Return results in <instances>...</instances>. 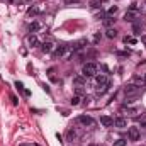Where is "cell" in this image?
Returning <instances> with one entry per match:
<instances>
[{
  "mask_svg": "<svg viewBox=\"0 0 146 146\" xmlns=\"http://www.w3.org/2000/svg\"><path fill=\"white\" fill-rule=\"evenodd\" d=\"M97 75V65L95 63H85L82 66V76L83 78H92Z\"/></svg>",
  "mask_w": 146,
  "mask_h": 146,
  "instance_id": "cell-1",
  "label": "cell"
},
{
  "mask_svg": "<svg viewBox=\"0 0 146 146\" xmlns=\"http://www.w3.org/2000/svg\"><path fill=\"white\" fill-rule=\"evenodd\" d=\"M66 51H68V46L66 44H60V46H56L54 49H53V58L54 60H58V58H61V56H65L66 54Z\"/></svg>",
  "mask_w": 146,
  "mask_h": 146,
  "instance_id": "cell-2",
  "label": "cell"
},
{
  "mask_svg": "<svg viewBox=\"0 0 146 146\" xmlns=\"http://www.w3.org/2000/svg\"><path fill=\"white\" fill-rule=\"evenodd\" d=\"M76 122H80V124H82V126H85V127H87V126H88V127L95 126V121H94L90 115H80V117L76 119Z\"/></svg>",
  "mask_w": 146,
  "mask_h": 146,
  "instance_id": "cell-3",
  "label": "cell"
},
{
  "mask_svg": "<svg viewBox=\"0 0 146 146\" xmlns=\"http://www.w3.org/2000/svg\"><path fill=\"white\" fill-rule=\"evenodd\" d=\"M139 90H141V87L136 85V83H131V85H126V87H124V94H126V95H134V94H138Z\"/></svg>",
  "mask_w": 146,
  "mask_h": 146,
  "instance_id": "cell-4",
  "label": "cell"
},
{
  "mask_svg": "<svg viewBox=\"0 0 146 146\" xmlns=\"http://www.w3.org/2000/svg\"><path fill=\"white\" fill-rule=\"evenodd\" d=\"M127 139L129 141H138L139 139V129L138 127H129L127 129Z\"/></svg>",
  "mask_w": 146,
  "mask_h": 146,
  "instance_id": "cell-5",
  "label": "cell"
},
{
  "mask_svg": "<svg viewBox=\"0 0 146 146\" xmlns=\"http://www.w3.org/2000/svg\"><path fill=\"white\" fill-rule=\"evenodd\" d=\"M138 15H139L138 10H131V9H129V10L124 14V21H126V22H127V21H129V22H134V21L138 19Z\"/></svg>",
  "mask_w": 146,
  "mask_h": 146,
  "instance_id": "cell-6",
  "label": "cell"
},
{
  "mask_svg": "<svg viewBox=\"0 0 146 146\" xmlns=\"http://www.w3.org/2000/svg\"><path fill=\"white\" fill-rule=\"evenodd\" d=\"M95 82H97V85H99V87H106V85H109V76H107V75H104V73L95 75Z\"/></svg>",
  "mask_w": 146,
  "mask_h": 146,
  "instance_id": "cell-7",
  "label": "cell"
},
{
  "mask_svg": "<svg viewBox=\"0 0 146 146\" xmlns=\"http://www.w3.org/2000/svg\"><path fill=\"white\" fill-rule=\"evenodd\" d=\"M39 48H41V51H42V53H46V54H48V53H53L54 44H53L51 41H44V42H41V46H39Z\"/></svg>",
  "mask_w": 146,
  "mask_h": 146,
  "instance_id": "cell-8",
  "label": "cell"
},
{
  "mask_svg": "<svg viewBox=\"0 0 146 146\" xmlns=\"http://www.w3.org/2000/svg\"><path fill=\"white\" fill-rule=\"evenodd\" d=\"M27 46H29V48H37V46H41V42H39V39H37L36 34H29V36H27Z\"/></svg>",
  "mask_w": 146,
  "mask_h": 146,
  "instance_id": "cell-9",
  "label": "cell"
},
{
  "mask_svg": "<svg viewBox=\"0 0 146 146\" xmlns=\"http://www.w3.org/2000/svg\"><path fill=\"white\" fill-rule=\"evenodd\" d=\"M100 124H102L104 127H112V126H114V119H112L110 115H102V117H100Z\"/></svg>",
  "mask_w": 146,
  "mask_h": 146,
  "instance_id": "cell-10",
  "label": "cell"
},
{
  "mask_svg": "<svg viewBox=\"0 0 146 146\" xmlns=\"http://www.w3.org/2000/svg\"><path fill=\"white\" fill-rule=\"evenodd\" d=\"M114 126L124 129V127H127V119H124V117H117V119H114Z\"/></svg>",
  "mask_w": 146,
  "mask_h": 146,
  "instance_id": "cell-11",
  "label": "cell"
},
{
  "mask_svg": "<svg viewBox=\"0 0 146 146\" xmlns=\"http://www.w3.org/2000/svg\"><path fill=\"white\" fill-rule=\"evenodd\" d=\"M39 12H41V9L36 7V5H34V7H29V9H27V17H36Z\"/></svg>",
  "mask_w": 146,
  "mask_h": 146,
  "instance_id": "cell-12",
  "label": "cell"
},
{
  "mask_svg": "<svg viewBox=\"0 0 146 146\" xmlns=\"http://www.w3.org/2000/svg\"><path fill=\"white\" fill-rule=\"evenodd\" d=\"M15 87H17V90H21V92H22L26 97H29V95H31V92H29L27 88H24V85H22L21 82H15Z\"/></svg>",
  "mask_w": 146,
  "mask_h": 146,
  "instance_id": "cell-13",
  "label": "cell"
},
{
  "mask_svg": "<svg viewBox=\"0 0 146 146\" xmlns=\"http://www.w3.org/2000/svg\"><path fill=\"white\" fill-rule=\"evenodd\" d=\"M106 36L109 37V39H114V37H117V31H115L114 27H107V31H106Z\"/></svg>",
  "mask_w": 146,
  "mask_h": 146,
  "instance_id": "cell-14",
  "label": "cell"
},
{
  "mask_svg": "<svg viewBox=\"0 0 146 146\" xmlns=\"http://www.w3.org/2000/svg\"><path fill=\"white\" fill-rule=\"evenodd\" d=\"M114 22H115V17H109V15L104 17V26H106V27H110Z\"/></svg>",
  "mask_w": 146,
  "mask_h": 146,
  "instance_id": "cell-15",
  "label": "cell"
},
{
  "mask_svg": "<svg viewBox=\"0 0 146 146\" xmlns=\"http://www.w3.org/2000/svg\"><path fill=\"white\" fill-rule=\"evenodd\" d=\"M39 29H41V24H39V22H31V24H29V33H36Z\"/></svg>",
  "mask_w": 146,
  "mask_h": 146,
  "instance_id": "cell-16",
  "label": "cell"
},
{
  "mask_svg": "<svg viewBox=\"0 0 146 146\" xmlns=\"http://www.w3.org/2000/svg\"><path fill=\"white\" fill-rule=\"evenodd\" d=\"M117 10H119V7H117V5H114V7H110L109 10H107V15H109V17H115V14H117Z\"/></svg>",
  "mask_w": 146,
  "mask_h": 146,
  "instance_id": "cell-17",
  "label": "cell"
},
{
  "mask_svg": "<svg viewBox=\"0 0 146 146\" xmlns=\"http://www.w3.org/2000/svg\"><path fill=\"white\" fill-rule=\"evenodd\" d=\"M80 100H82V99H80V95H73L72 100H70V104H72V106H78V104H80Z\"/></svg>",
  "mask_w": 146,
  "mask_h": 146,
  "instance_id": "cell-18",
  "label": "cell"
},
{
  "mask_svg": "<svg viewBox=\"0 0 146 146\" xmlns=\"http://www.w3.org/2000/svg\"><path fill=\"white\" fill-rule=\"evenodd\" d=\"M102 2H104V0H92L90 5H92L94 9H99V7H102Z\"/></svg>",
  "mask_w": 146,
  "mask_h": 146,
  "instance_id": "cell-19",
  "label": "cell"
},
{
  "mask_svg": "<svg viewBox=\"0 0 146 146\" xmlns=\"http://www.w3.org/2000/svg\"><path fill=\"white\" fill-rule=\"evenodd\" d=\"M133 29H134V34H139L141 33V22H134Z\"/></svg>",
  "mask_w": 146,
  "mask_h": 146,
  "instance_id": "cell-20",
  "label": "cell"
},
{
  "mask_svg": "<svg viewBox=\"0 0 146 146\" xmlns=\"http://www.w3.org/2000/svg\"><path fill=\"white\" fill-rule=\"evenodd\" d=\"M124 42H126V44H127V42H129V44H136L138 41H136L134 37H131V36H126L124 37Z\"/></svg>",
  "mask_w": 146,
  "mask_h": 146,
  "instance_id": "cell-21",
  "label": "cell"
},
{
  "mask_svg": "<svg viewBox=\"0 0 146 146\" xmlns=\"http://www.w3.org/2000/svg\"><path fill=\"white\" fill-rule=\"evenodd\" d=\"M126 145H127L126 139H117V141H114V146H126Z\"/></svg>",
  "mask_w": 146,
  "mask_h": 146,
  "instance_id": "cell-22",
  "label": "cell"
},
{
  "mask_svg": "<svg viewBox=\"0 0 146 146\" xmlns=\"http://www.w3.org/2000/svg\"><path fill=\"white\" fill-rule=\"evenodd\" d=\"M75 92H76V95H83V92H85V90H83V87H82V85H76Z\"/></svg>",
  "mask_w": 146,
  "mask_h": 146,
  "instance_id": "cell-23",
  "label": "cell"
},
{
  "mask_svg": "<svg viewBox=\"0 0 146 146\" xmlns=\"http://www.w3.org/2000/svg\"><path fill=\"white\" fill-rule=\"evenodd\" d=\"M66 138H68V139H73V138H75V131H73L72 127L68 129V133H66Z\"/></svg>",
  "mask_w": 146,
  "mask_h": 146,
  "instance_id": "cell-24",
  "label": "cell"
},
{
  "mask_svg": "<svg viewBox=\"0 0 146 146\" xmlns=\"http://www.w3.org/2000/svg\"><path fill=\"white\" fill-rule=\"evenodd\" d=\"M73 82H75L76 85H83V78H82V76H76V78H75Z\"/></svg>",
  "mask_w": 146,
  "mask_h": 146,
  "instance_id": "cell-25",
  "label": "cell"
},
{
  "mask_svg": "<svg viewBox=\"0 0 146 146\" xmlns=\"http://www.w3.org/2000/svg\"><path fill=\"white\" fill-rule=\"evenodd\" d=\"M10 99H12V104H14V106H17V104H19V100H17V97H15V95H10Z\"/></svg>",
  "mask_w": 146,
  "mask_h": 146,
  "instance_id": "cell-26",
  "label": "cell"
},
{
  "mask_svg": "<svg viewBox=\"0 0 146 146\" xmlns=\"http://www.w3.org/2000/svg\"><path fill=\"white\" fill-rule=\"evenodd\" d=\"M100 41V34H95V37H94V42H99Z\"/></svg>",
  "mask_w": 146,
  "mask_h": 146,
  "instance_id": "cell-27",
  "label": "cell"
},
{
  "mask_svg": "<svg viewBox=\"0 0 146 146\" xmlns=\"http://www.w3.org/2000/svg\"><path fill=\"white\" fill-rule=\"evenodd\" d=\"M9 2H12L14 5H17V3H21V0H9Z\"/></svg>",
  "mask_w": 146,
  "mask_h": 146,
  "instance_id": "cell-28",
  "label": "cell"
},
{
  "mask_svg": "<svg viewBox=\"0 0 146 146\" xmlns=\"http://www.w3.org/2000/svg\"><path fill=\"white\" fill-rule=\"evenodd\" d=\"M141 42H143V44L146 46V36H141Z\"/></svg>",
  "mask_w": 146,
  "mask_h": 146,
  "instance_id": "cell-29",
  "label": "cell"
},
{
  "mask_svg": "<svg viewBox=\"0 0 146 146\" xmlns=\"http://www.w3.org/2000/svg\"><path fill=\"white\" fill-rule=\"evenodd\" d=\"M75 2H78V0H66V3H75Z\"/></svg>",
  "mask_w": 146,
  "mask_h": 146,
  "instance_id": "cell-30",
  "label": "cell"
},
{
  "mask_svg": "<svg viewBox=\"0 0 146 146\" xmlns=\"http://www.w3.org/2000/svg\"><path fill=\"white\" fill-rule=\"evenodd\" d=\"M141 127H146V122H143V124H141Z\"/></svg>",
  "mask_w": 146,
  "mask_h": 146,
  "instance_id": "cell-31",
  "label": "cell"
},
{
  "mask_svg": "<svg viewBox=\"0 0 146 146\" xmlns=\"http://www.w3.org/2000/svg\"><path fill=\"white\" fill-rule=\"evenodd\" d=\"M22 146H31V145H22Z\"/></svg>",
  "mask_w": 146,
  "mask_h": 146,
  "instance_id": "cell-32",
  "label": "cell"
},
{
  "mask_svg": "<svg viewBox=\"0 0 146 146\" xmlns=\"http://www.w3.org/2000/svg\"><path fill=\"white\" fill-rule=\"evenodd\" d=\"M26 2H33V0H26Z\"/></svg>",
  "mask_w": 146,
  "mask_h": 146,
  "instance_id": "cell-33",
  "label": "cell"
},
{
  "mask_svg": "<svg viewBox=\"0 0 146 146\" xmlns=\"http://www.w3.org/2000/svg\"><path fill=\"white\" fill-rule=\"evenodd\" d=\"M145 82H146V75H145Z\"/></svg>",
  "mask_w": 146,
  "mask_h": 146,
  "instance_id": "cell-34",
  "label": "cell"
},
{
  "mask_svg": "<svg viewBox=\"0 0 146 146\" xmlns=\"http://www.w3.org/2000/svg\"><path fill=\"white\" fill-rule=\"evenodd\" d=\"M145 5H146V2H145Z\"/></svg>",
  "mask_w": 146,
  "mask_h": 146,
  "instance_id": "cell-35",
  "label": "cell"
}]
</instances>
